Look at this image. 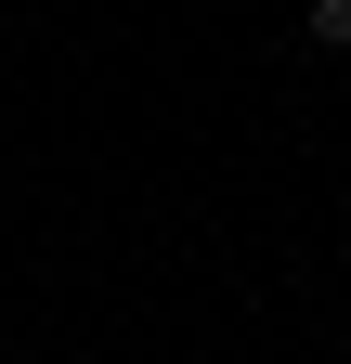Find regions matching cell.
I'll list each match as a JSON object with an SVG mask.
<instances>
[{
	"mask_svg": "<svg viewBox=\"0 0 351 364\" xmlns=\"http://www.w3.org/2000/svg\"><path fill=\"white\" fill-rule=\"evenodd\" d=\"M313 39H325V53H351V0H313Z\"/></svg>",
	"mask_w": 351,
	"mask_h": 364,
	"instance_id": "cell-1",
	"label": "cell"
}]
</instances>
